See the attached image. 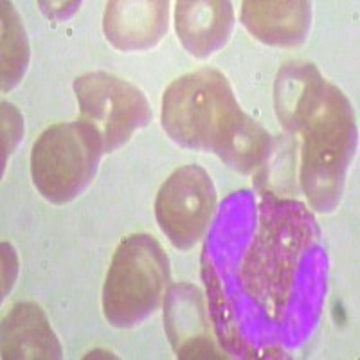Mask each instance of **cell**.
I'll return each mask as SVG.
<instances>
[{"label":"cell","instance_id":"9","mask_svg":"<svg viewBox=\"0 0 360 360\" xmlns=\"http://www.w3.org/2000/svg\"><path fill=\"white\" fill-rule=\"evenodd\" d=\"M4 359H60L62 348L47 317L33 303H18L2 323Z\"/></svg>","mask_w":360,"mask_h":360},{"label":"cell","instance_id":"8","mask_svg":"<svg viewBox=\"0 0 360 360\" xmlns=\"http://www.w3.org/2000/svg\"><path fill=\"white\" fill-rule=\"evenodd\" d=\"M234 25L231 2L224 0H191L176 2L175 27L179 40L189 54L207 58L221 49Z\"/></svg>","mask_w":360,"mask_h":360},{"label":"cell","instance_id":"6","mask_svg":"<svg viewBox=\"0 0 360 360\" xmlns=\"http://www.w3.org/2000/svg\"><path fill=\"white\" fill-rule=\"evenodd\" d=\"M217 209V189L200 166H184L172 173L160 188L155 214L173 247L191 249L204 238Z\"/></svg>","mask_w":360,"mask_h":360},{"label":"cell","instance_id":"2","mask_svg":"<svg viewBox=\"0 0 360 360\" xmlns=\"http://www.w3.org/2000/svg\"><path fill=\"white\" fill-rule=\"evenodd\" d=\"M292 130H303V188L317 211H332L355 150V119L346 96L317 78L294 115Z\"/></svg>","mask_w":360,"mask_h":360},{"label":"cell","instance_id":"3","mask_svg":"<svg viewBox=\"0 0 360 360\" xmlns=\"http://www.w3.org/2000/svg\"><path fill=\"white\" fill-rule=\"evenodd\" d=\"M169 279L162 247L148 234L127 238L115 250L103 288V310L115 328L143 323L159 308Z\"/></svg>","mask_w":360,"mask_h":360},{"label":"cell","instance_id":"7","mask_svg":"<svg viewBox=\"0 0 360 360\" xmlns=\"http://www.w3.org/2000/svg\"><path fill=\"white\" fill-rule=\"evenodd\" d=\"M168 0H115L103 17L107 40L124 53L152 49L168 31Z\"/></svg>","mask_w":360,"mask_h":360},{"label":"cell","instance_id":"10","mask_svg":"<svg viewBox=\"0 0 360 360\" xmlns=\"http://www.w3.org/2000/svg\"><path fill=\"white\" fill-rule=\"evenodd\" d=\"M242 20L250 33L270 45H297L310 27L308 2H243Z\"/></svg>","mask_w":360,"mask_h":360},{"label":"cell","instance_id":"11","mask_svg":"<svg viewBox=\"0 0 360 360\" xmlns=\"http://www.w3.org/2000/svg\"><path fill=\"white\" fill-rule=\"evenodd\" d=\"M29 62L25 29L11 2H2V90H11L22 79Z\"/></svg>","mask_w":360,"mask_h":360},{"label":"cell","instance_id":"1","mask_svg":"<svg viewBox=\"0 0 360 360\" xmlns=\"http://www.w3.org/2000/svg\"><path fill=\"white\" fill-rule=\"evenodd\" d=\"M162 127L175 143L213 152L229 168L252 172L270 146V135L240 108L220 72L202 69L175 79L162 98Z\"/></svg>","mask_w":360,"mask_h":360},{"label":"cell","instance_id":"5","mask_svg":"<svg viewBox=\"0 0 360 360\" xmlns=\"http://www.w3.org/2000/svg\"><path fill=\"white\" fill-rule=\"evenodd\" d=\"M79 121L99 135L103 153H112L152 121V108L143 90L105 70H94L74 82Z\"/></svg>","mask_w":360,"mask_h":360},{"label":"cell","instance_id":"4","mask_svg":"<svg viewBox=\"0 0 360 360\" xmlns=\"http://www.w3.org/2000/svg\"><path fill=\"white\" fill-rule=\"evenodd\" d=\"M101 155V139L89 124L83 121L53 124L33 144L34 186L45 200L67 204L94 180Z\"/></svg>","mask_w":360,"mask_h":360}]
</instances>
